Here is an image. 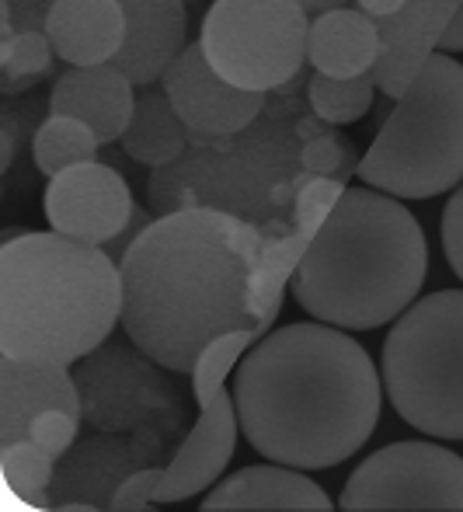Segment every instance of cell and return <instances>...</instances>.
I'll use <instances>...</instances> for the list:
<instances>
[{"instance_id": "cell-10", "label": "cell", "mask_w": 463, "mask_h": 512, "mask_svg": "<svg viewBox=\"0 0 463 512\" xmlns=\"http://www.w3.org/2000/svg\"><path fill=\"white\" fill-rule=\"evenodd\" d=\"M42 209L56 234L77 244L105 248L133 220L136 203L126 178L94 157L49 178Z\"/></svg>"}, {"instance_id": "cell-2", "label": "cell", "mask_w": 463, "mask_h": 512, "mask_svg": "<svg viewBox=\"0 0 463 512\" xmlns=\"http://www.w3.org/2000/svg\"><path fill=\"white\" fill-rule=\"evenodd\" d=\"M383 394L370 352L324 321H293L262 335L234 380L251 450L296 471L356 457L380 422Z\"/></svg>"}, {"instance_id": "cell-26", "label": "cell", "mask_w": 463, "mask_h": 512, "mask_svg": "<svg viewBox=\"0 0 463 512\" xmlns=\"http://www.w3.org/2000/svg\"><path fill=\"white\" fill-rule=\"evenodd\" d=\"M349 185L342 178H331V175H314L310 182H303V189L296 192V203H293V220L296 230H303L307 237H317V230L324 227V220L331 216V209L338 206V199L345 196Z\"/></svg>"}, {"instance_id": "cell-18", "label": "cell", "mask_w": 463, "mask_h": 512, "mask_svg": "<svg viewBox=\"0 0 463 512\" xmlns=\"http://www.w3.org/2000/svg\"><path fill=\"white\" fill-rule=\"evenodd\" d=\"M46 35L67 67H101L119 56L126 14L119 0H53Z\"/></svg>"}, {"instance_id": "cell-5", "label": "cell", "mask_w": 463, "mask_h": 512, "mask_svg": "<svg viewBox=\"0 0 463 512\" xmlns=\"http://www.w3.org/2000/svg\"><path fill=\"white\" fill-rule=\"evenodd\" d=\"M296 171H300L296 119L286 122V112L269 102L241 133H192L182 157L154 168L147 196L157 213L206 206L262 223L265 230H289L293 220L279 209L276 192Z\"/></svg>"}, {"instance_id": "cell-31", "label": "cell", "mask_w": 463, "mask_h": 512, "mask_svg": "<svg viewBox=\"0 0 463 512\" xmlns=\"http://www.w3.org/2000/svg\"><path fill=\"white\" fill-rule=\"evenodd\" d=\"M147 227H150V213H147V209H140V206H136L133 220L126 223V230H122V234L115 237V241H108V244H105V251L115 258V262H122V255H126V251H129V244H133L136 237H140Z\"/></svg>"}, {"instance_id": "cell-29", "label": "cell", "mask_w": 463, "mask_h": 512, "mask_svg": "<svg viewBox=\"0 0 463 512\" xmlns=\"http://www.w3.org/2000/svg\"><path fill=\"white\" fill-rule=\"evenodd\" d=\"M53 0H0V39L14 32H46Z\"/></svg>"}, {"instance_id": "cell-6", "label": "cell", "mask_w": 463, "mask_h": 512, "mask_svg": "<svg viewBox=\"0 0 463 512\" xmlns=\"http://www.w3.org/2000/svg\"><path fill=\"white\" fill-rule=\"evenodd\" d=\"M356 175L397 199H436L457 189L463 182V63L443 49L432 53L411 88L394 98Z\"/></svg>"}, {"instance_id": "cell-24", "label": "cell", "mask_w": 463, "mask_h": 512, "mask_svg": "<svg viewBox=\"0 0 463 512\" xmlns=\"http://www.w3.org/2000/svg\"><path fill=\"white\" fill-rule=\"evenodd\" d=\"M296 136H300V168L310 175H331V178H349L359 171L363 157L356 154L352 143H345L335 133L331 122H324L321 115H307L296 119Z\"/></svg>"}, {"instance_id": "cell-13", "label": "cell", "mask_w": 463, "mask_h": 512, "mask_svg": "<svg viewBox=\"0 0 463 512\" xmlns=\"http://www.w3.org/2000/svg\"><path fill=\"white\" fill-rule=\"evenodd\" d=\"M463 0H408L397 14L376 18L380 28V60L373 67L376 88L387 98H401L422 67L439 53L446 28L453 25Z\"/></svg>"}, {"instance_id": "cell-34", "label": "cell", "mask_w": 463, "mask_h": 512, "mask_svg": "<svg viewBox=\"0 0 463 512\" xmlns=\"http://www.w3.org/2000/svg\"><path fill=\"white\" fill-rule=\"evenodd\" d=\"M296 4H303V11H307L310 18H317V14H324V11L345 7V0H296Z\"/></svg>"}, {"instance_id": "cell-16", "label": "cell", "mask_w": 463, "mask_h": 512, "mask_svg": "<svg viewBox=\"0 0 463 512\" xmlns=\"http://www.w3.org/2000/svg\"><path fill=\"white\" fill-rule=\"evenodd\" d=\"M136 84L115 63L101 67H67L49 91V115H74L88 122L105 143L122 140L136 108Z\"/></svg>"}, {"instance_id": "cell-23", "label": "cell", "mask_w": 463, "mask_h": 512, "mask_svg": "<svg viewBox=\"0 0 463 512\" xmlns=\"http://www.w3.org/2000/svg\"><path fill=\"white\" fill-rule=\"evenodd\" d=\"M53 60H60L46 32H14L0 39V91L21 95L35 88L42 77L53 74Z\"/></svg>"}, {"instance_id": "cell-14", "label": "cell", "mask_w": 463, "mask_h": 512, "mask_svg": "<svg viewBox=\"0 0 463 512\" xmlns=\"http://www.w3.org/2000/svg\"><path fill=\"white\" fill-rule=\"evenodd\" d=\"M126 39L115 67L136 84H157L175 56L188 46V0H119Z\"/></svg>"}, {"instance_id": "cell-9", "label": "cell", "mask_w": 463, "mask_h": 512, "mask_svg": "<svg viewBox=\"0 0 463 512\" xmlns=\"http://www.w3.org/2000/svg\"><path fill=\"white\" fill-rule=\"evenodd\" d=\"M345 512L453 509L463 512V457L436 443L404 439L366 457L345 481Z\"/></svg>"}, {"instance_id": "cell-8", "label": "cell", "mask_w": 463, "mask_h": 512, "mask_svg": "<svg viewBox=\"0 0 463 512\" xmlns=\"http://www.w3.org/2000/svg\"><path fill=\"white\" fill-rule=\"evenodd\" d=\"M307 39L310 14L296 0H213L199 28L209 67L234 88L262 95L303 74Z\"/></svg>"}, {"instance_id": "cell-15", "label": "cell", "mask_w": 463, "mask_h": 512, "mask_svg": "<svg viewBox=\"0 0 463 512\" xmlns=\"http://www.w3.org/2000/svg\"><path fill=\"white\" fill-rule=\"evenodd\" d=\"M49 408L81 415V394L67 366L14 356L0 359V446L28 439L32 422Z\"/></svg>"}, {"instance_id": "cell-20", "label": "cell", "mask_w": 463, "mask_h": 512, "mask_svg": "<svg viewBox=\"0 0 463 512\" xmlns=\"http://www.w3.org/2000/svg\"><path fill=\"white\" fill-rule=\"evenodd\" d=\"M188 140H192V129L175 112L168 91L157 88V84H143L140 95H136L133 119H129L126 133L119 140L122 150L136 164L164 168V164H171L175 157L185 154Z\"/></svg>"}, {"instance_id": "cell-19", "label": "cell", "mask_w": 463, "mask_h": 512, "mask_svg": "<svg viewBox=\"0 0 463 512\" xmlns=\"http://www.w3.org/2000/svg\"><path fill=\"white\" fill-rule=\"evenodd\" d=\"M380 28L363 7H335L310 18L307 63L328 77H363L373 74L380 60Z\"/></svg>"}, {"instance_id": "cell-22", "label": "cell", "mask_w": 463, "mask_h": 512, "mask_svg": "<svg viewBox=\"0 0 463 512\" xmlns=\"http://www.w3.org/2000/svg\"><path fill=\"white\" fill-rule=\"evenodd\" d=\"M373 95H376V81L373 74L363 77H328L317 74L307 81V105L314 115H321L331 126H349V122H359L366 112L373 108Z\"/></svg>"}, {"instance_id": "cell-7", "label": "cell", "mask_w": 463, "mask_h": 512, "mask_svg": "<svg viewBox=\"0 0 463 512\" xmlns=\"http://www.w3.org/2000/svg\"><path fill=\"white\" fill-rule=\"evenodd\" d=\"M383 391L411 429L463 439V290L415 300L387 331Z\"/></svg>"}, {"instance_id": "cell-3", "label": "cell", "mask_w": 463, "mask_h": 512, "mask_svg": "<svg viewBox=\"0 0 463 512\" xmlns=\"http://www.w3.org/2000/svg\"><path fill=\"white\" fill-rule=\"evenodd\" d=\"M425 269V234L401 199L345 189L296 269L293 297L314 321L370 331L415 304Z\"/></svg>"}, {"instance_id": "cell-17", "label": "cell", "mask_w": 463, "mask_h": 512, "mask_svg": "<svg viewBox=\"0 0 463 512\" xmlns=\"http://www.w3.org/2000/svg\"><path fill=\"white\" fill-rule=\"evenodd\" d=\"M328 512L335 509L331 495L310 478L296 474L286 464H258L244 467L234 478L220 481L213 492L202 499V512Z\"/></svg>"}, {"instance_id": "cell-4", "label": "cell", "mask_w": 463, "mask_h": 512, "mask_svg": "<svg viewBox=\"0 0 463 512\" xmlns=\"http://www.w3.org/2000/svg\"><path fill=\"white\" fill-rule=\"evenodd\" d=\"M122 321V269L105 248L18 234L0 248V352L42 363L91 356Z\"/></svg>"}, {"instance_id": "cell-32", "label": "cell", "mask_w": 463, "mask_h": 512, "mask_svg": "<svg viewBox=\"0 0 463 512\" xmlns=\"http://www.w3.org/2000/svg\"><path fill=\"white\" fill-rule=\"evenodd\" d=\"M439 49H443V53H463V4H460L457 18H453V25L446 28V35H443V42H439Z\"/></svg>"}, {"instance_id": "cell-11", "label": "cell", "mask_w": 463, "mask_h": 512, "mask_svg": "<svg viewBox=\"0 0 463 512\" xmlns=\"http://www.w3.org/2000/svg\"><path fill=\"white\" fill-rule=\"evenodd\" d=\"M175 112L199 136H227L248 129L269 105L262 91H244L209 67L199 42H188L161 77Z\"/></svg>"}, {"instance_id": "cell-30", "label": "cell", "mask_w": 463, "mask_h": 512, "mask_svg": "<svg viewBox=\"0 0 463 512\" xmlns=\"http://www.w3.org/2000/svg\"><path fill=\"white\" fill-rule=\"evenodd\" d=\"M443 255L450 262L453 276H460L463 283V182L443 209Z\"/></svg>"}, {"instance_id": "cell-21", "label": "cell", "mask_w": 463, "mask_h": 512, "mask_svg": "<svg viewBox=\"0 0 463 512\" xmlns=\"http://www.w3.org/2000/svg\"><path fill=\"white\" fill-rule=\"evenodd\" d=\"M98 147H101V140L94 136V129L88 122L74 119V115H49L32 133L35 168L49 178L74 168V164H81V161H94Z\"/></svg>"}, {"instance_id": "cell-12", "label": "cell", "mask_w": 463, "mask_h": 512, "mask_svg": "<svg viewBox=\"0 0 463 512\" xmlns=\"http://www.w3.org/2000/svg\"><path fill=\"white\" fill-rule=\"evenodd\" d=\"M237 425H241V415H237V401L227 387L202 398L199 422L192 425L185 443L164 467V478L154 488V502H185L206 492L234 457Z\"/></svg>"}, {"instance_id": "cell-1", "label": "cell", "mask_w": 463, "mask_h": 512, "mask_svg": "<svg viewBox=\"0 0 463 512\" xmlns=\"http://www.w3.org/2000/svg\"><path fill=\"white\" fill-rule=\"evenodd\" d=\"M262 244V223L223 209L157 213L119 262L129 342L164 370L192 373L216 338L265 335L251 300Z\"/></svg>"}, {"instance_id": "cell-33", "label": "cell", "mask_w": 463, "mask_h": 512, "mask_svg": "<svg viewBox=\"0 0 463 512\" xmlns=\"http://www.w3.org/2000/svg\"><path fill=\"white\" fill-rule=\"evenodd\" d=\"M370 18H387V14H397L408 0H356Z\"/></svg>"}, {"instance_id": "cell-35", "label": "cell", "mask_w": 463, "mask_h": 512, "mask_svg": "<svg viewBox=\"0 0 463 512\" xmlns=\"http://www.w3.org/2000/svg\"><path fill=\"white\" fill-rule=\"evenodd\" d=\"M188 4H202V0H188Z\"/></svg>"}, {"instance_id": "cell-25", "label": "cell", "mask_w": 463, "mask_h": 512, "mask_svg": "<svg viewBox=\"0 0 463 512\" xmlns=\"http://www.w3.org/2000/svg\"><path fill=\"white\" fill-rule=\"evenodd\" d=\"M0 471H4V485L18 499H39L53 481L56 460L32 439H21V443L0 446Z\"/></svg>"}, {"instance_id": "cell-28", "label": "cell", "mask_w": 463, "mask_h": 512, "mask_svg": "<svg viewBox=\"0 0 463 512\" xmlns=\"http://www.w3.org/2000/svg\"><path fill=\"white\" fill-rule=\"evenodd\" d=\"M161 478H164V467H147V471L126 474V478L119 481V488L112 492V499H108V509H115V512L150 509L154 506V488Z\"/></svg>"}, {"instance_id": "cell-27", "label": "cell", "mask_w": 463, "mask_h": 512, "mask_svg": "<svg viewBox=\"0 0 463 512\" xmlns=\"http://www.w3.org/2000/svg\"><path fill=\"white\" fill-rule=\"evenodd\" d=\"M77 429H81V415L63 411V408H49L32 422L28 439H32L35 446H42L53 460H60L63 453H70V446L77 443Z\"/></svg>"}]
</instances>
